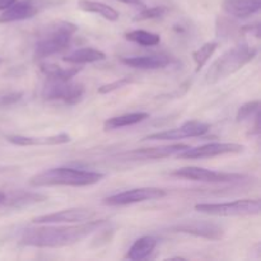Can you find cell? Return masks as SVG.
<instances>
[{"instance_id":"1","label":"cell","mask_w":261,"mask_h":261,"mask_svg":"<svg viewBox=\"0 0 261 261\" xmlns=\"http://www.w3.org/2000/svg\"><path fill=\"white\" fill-rule=\"evenodd\" d=\"M105 223L106 219H96V221L91 219L75 226L28 228L23 232L20 242L25 246L48 247V249L70 246L82 241L93 232L98 231Z\"/></svg>"},{"instance_id":"2","label":"cell","mask_w":261,"mask_h":261,"mask_svg":"<svg viewBox=\"0 0 261 261\" xmlns=\"http://www.w3.org/2000/svg\"><path fill=\"white\" fill-rule=\"evenodd\" d=\"M105 177L103 173L93 171L78 170L70 167H55L42 171L32 176L28 181L33 188L45 186H89L99 182Z\"/></svg>"},{"instance_id":"3","label":"cell","mask_w":261,"mask_h":261,"mask_svg":"<svg viewBox=\"0 0 261 261\" xmlns=\"http://www.w3.org/2000/svg\"><path fill=\"white\" fill-rule=\"evenodd\" d=\"M257 50L255 47H250L249 45H239L231 48L219 59H217L205 74L206 83L214 84L232 74L241 70L246 64L254 60Z\"/></svg>"},{"instance_id":"4","label":"cell","mask_w":261,"mask_h":261,"mask_svg":"<svg viewBox=\"0 0 261 261\" xmlns=\"http://www.w3.org/2000/svg\"><path fill=\"white\" fill-rule=\"evenodd\" d=\"M78 31V25L66 20H59L47 27L46 33L40 38L35 47V59L48 58L68 48L74 33Z\"/></svg>"},{"instance_id":"5","label":"cell","mask_w":261,"mask_h":261,"mask_svg":"<svg viewBox=\"0 0 261 261\" xmlns=\"http://www.w3.org/2000/svg\"><path fill=\"white\" fill-rule=\"evenodd\" d=\"M195 209L200 213L218 217H240L255 216L260 213L259 199H244V200L229 201V203H204L196 204Z\"/></svg>"},{"instance_id":"6","label":"cell","mask_w":261,"mask_h":261,"mask_svg":"<svg viewBox=\"0 0 261 261\" xmlns=\"http://www.w3.org/2000/svg\"><path fill=\"white\" fill-rule=\"evenodd\" d=\"M176 177L185 178V180L198 181V182L208 184H227V182H240L246 178V176L241 173H228L217 172V171L205 170L201 167H184L173 171L171 173Z\"/></svg>"},{"instance_id":"7","label":"cell","mask_w":261,"mask_h":261,"mask_svg":"<svg viewBox=\"0 0 261 261\" xmlns=\"http://www.w3.org/2000/svg\"><path fill=\"white\" fill-rule=\"evenodd\" d=\"M84 86L70 81H50L42 91L46 101H61L66 105H75L83 98Z\"/></svg>"},{"instance_id":"8","label":"cell","mask_w":261,"mask_h":261,"mask_svg":"<svg viewBox=\"0 0 261 261\" xmlns=\"http://www.w3.org/2000/svg\"><path fill=\"white\" fill-rule=\"evenodd\" d=\"M166 195H167V191L160 188H138L107 196L102 203L109 206H124L142 203V201L157 200V199L165 198Z\"/></svg>"},{"instance_id":"9","label":"cell","mask_w":261,"mask_h":261,"mask_svg":"<svg viewBox=\"0 0 261 261\" xmlns=\"http://www.w3.org/2000/svg\"><path fill=\"white\" fill-rule=\"evenodd\" d=\"M190 145L188 144H172V145H162V147L153 148H142V149H133L129 152L120 153L115 155L119 161H147V160H163V158L172 157L184 152Z\"/></svg>"},{"instance_id":"10","label":"cell","mask_w":261,"mask_h":261,"mask_svg":"<svg viewBox=\"0 0 261 261\" xmlns=\"http://www.w3.org/2000/svg\"><path fill=\"white\" fill-rule=\"evenodd\" d=\"M244 145L236 143H209L196 148H188L177 155L185 160H201V158H213L223 154H237L244 152Z\"/></svg>"},{"instance_id":"11","label":"cell","mask_w":261,"mask_h":261,"mask_svg":"<svg viewBox=\"0 0 261 261\" xmlns=\"http://www.w3.org/2000/svg\"><path fill=\"white\" fill-rule=\"evenodd\" d=\"M96 217V212L91 209L71 208L64 211L55 212V213L43 214L32 219L36 224H60V223H83L91 221Z\"/></svg>"},{"instance_id":"12","label":"cell","mask_w":261,"mask_h":261,"mask_svg":"<svg viewBox=\"0 0 261 261\" xmlns=\"http://www.w3.org/2000/svg\"><path fill=\"white\" fill-rule=\"evenodd\" d=\"M46 7L45 0H17L0 15V23H12L30 19Z\"/></svg>"},{"instance_id":"13","label":"cell","mask_w":261,"mask_h":261,"mask_svg":"<svg viewBox=\"0 0 261 261\" xmlns=\"http://www.w3.org/2000/svg\"><path fill=\"white\" fill-rule=\"evenodd\" d=\"M209 125L201 121H188L180 127L171 130H165V132L153 133V134L147 135L143 140H177L184 139V138L191 137H201L205 133H208Z\"/></svg>"},{"instance_id":"14","label":"cell","mask_w":261,"mask_h":261,"mask_svg":"<svg viewBox=\"0 0 261 261\" xmlns=\"http://www.w3.org/2000/svg\"><path fill=\"white\" fill-rule=\"evenodd\" d=\"M172 232H180V233L193 234L196 237H203L206 240H221L223 237L224 231L219 224L212 223V222L204 221H193L184 222L181 224H176L171 228Z\"/></svg>"},{"instance_id":"15","label":"cell","mask_w":261,"mask_h":261,"mask_svg":"<svg viewBox=\"0 0 261 261\" xmlns=\"http://www.w3.org/2000/svg\"><path fill=\"white\" fill-rule=\"evenodd\" d=\"M7 140L19 147H45V145H60L66 144L71 140L70 135L61 134L48 135V137H24V135H8Z\"/></svg>"},{"instance_id":"16","label":"cell","mask_w":261,"mask_h":261,"mask_svg":"<svg viewBox=\"0 0 261 261\" xmlns=\"http://www.w3.org/2000/svg\"><path fill=\"white\" fill-rule=\"evenodd\" d=\"M222 8L232 17L249 18L259 12L261 0H223Z\"/></svg>"},{"instance_id":"17","label":"cell","mask_w":261,"mask_h":261,"mask_svg":"<svg viewBox=\"0 0 261 261\" xmlns=\"http://www.w3.org/2000/svg\"><path fill=\"white\" fill-rule=\"evenodd\" d=\"M121 63L135 69H162L170 64V58L165 55H148L122 58Z\"/></svg>"},{"instance_id":"18","label":"cell","mask_w":261,"mask_h":261,"mask_svg":"<svg viewBox=\"0 0 261 261\" xmlns=\"http://www.w3.org/2000/svg\"><path fill=\"white\" fill-rule=\"evenodd\" d=\"M157 239L153 236H144L138 239L134 244L132 245V247L129 249L126 255V259L129 260H144L154 251V249L157 247Z\"/></svg>"},{"instance_id":"19","label":"cell","mask_w":261,"mask_h":261,"mask_svg":"<svg viewBox=\"0 0 261 261\" xmlns=\"http://www.w3.org/2000/svg\"><path fill=\"white\" fill-rule=\"evenodd\" d=\"M105 59H106V54L102 53V51L92 47H83L66 55L65 58H63V60L66 63L82 65V64L96 63V61L105 60Z\"/></svg>"},{"instance_id":"20","label":"cell","mask_w":261,"mask_h":261,"mask_svg":"<svg viewBox=\"0 0 261 261\" xmlns=\"http://www.w3.org/2000/svg\"><path fill=\"white\" fill-rule=\"evenodd\" d=\"M148 117H149V114H147V112H133V114L115 116L105 121L103 129L107 132V130H116L121 129V127L133 126V125H137L139 122L144 121Z\"/></svg>"},{"instance_id":"21","label":"cell","mask_w":261,"mask_h":261,"mask_svg":"<svg viewBox=\"0 0 261 261\" xmlns=\"http://www.w3.org/2000/svg\"><path fill=\"white\" fill-rule=\"evenodd\" d=\"M78 8L79 9L84 10V12L88 13H94V14H99L101 17H103L105 19L115 20L119 19L120 14L116 9H114L110 5L105 4L101 2H94V0H79L78 2Z\"/></svg>"},{"instance_id":"22","label":"cell","mask_w":261,"mask_h":261,"mask_svg":"<svg viewBox=\"0 0 261 261\" xmlns=\"http://www.w3.org/2000/svg\"><path fill=\"white\" fill-rule=\"evenodd\" d=\"M47 200V196L40 193H30V191H19L14 193L9 199H5V203L8 206L12 208H24V206L33 205V204L41 203V201Z\"/></svg>"},{"instance_id":"23","label":"cell","mask_w":261,"mask_h":261,"mask_svg":"<svg viewBox=\"0 0 261 261\" xmlns=\"http://www.w3.org/2000/svg\"><path fill=\"white\" fill-rule=\"evenodd\" d=\"M41 71L47 76L50 81H61L66 82L70 81L71 78L76 75L82 68H60V66L55 65V64H41L40 66Z\"/></svg>"},{"instance_id":"24","label":"cell","mask_w":261,"mask_h":261,"mask_svg":"<svg viewBox=\"0 0 261 261\" xmlns=\"http://www.w3.org/2000/svg\"><path fill=\"white\" fill-rule=\"evenodd\" d=\"M125 38L127 41L138 43L140 46H145V47H150V46H157L161 42V37L157 33L148 32L144 30H134L130 32L125 33Z\"/></svg>"},{"instance_id":"25","label":"cell","mask_w":261,"mask_h":261,"mask_svg":"<svg viewBox=\"0 0 261 261\" xmlns=\"http://www.w3.org/2000/svg\"><path fill=\"white\" fill-rule=\"evenodd\" d=\"M217 47H218V43L217 42H206L201 47H199L198 50L194 51L193 59L196 64V71L200 70L208 63V60L212 58Z\"/></svg>"},{"instance_id":"26","label":"cell","mask_w":261,"mask_h":261,"mask_svg":"<svg viewBox=\"0 0 261 261\" xmlns=\"http://www.w3.org/2000/svg\"><path fill=\"white\" fill-rule=\"evenodd\" d=\"M260 111V101H251V102H247V103L242 105L241 107L237 111V122H242L245 120L250 119L252 115H256L257 112Z\"/></svg>"},{"instance_id":"27","label":"cell","mask_w":261,"mask_h":261,"mask_svg":"<svg viewBox=\"0 0 261 261\" xmlns=\"http://www.w3.org/2000/svg\"><path fill=\"white\" fill-rule=\"evenodd\" d=\"M167 8L160 5V7H152V8H145L143 9L137 17L134 18V20H148V19H157V18L163 17V15L167 13Z\"/></svg>"},{"instance_id":"28","label":"cell","mask_w":261,"mask_h":261,"mask_svg":"<svg viewBox=\"0 0 261 261\" xmlns=\"http://www.w3.org/2000/svg\"><path fill=\"white\" fill-rule=\"evenodd\" d=\"M134 83V79L129 78V76H125V78H120L116 79V81L111 82V83H107L103 84L98 88V93L101 94H107V93H111V92L117 91V89H121L124 87L129 86V84Z\"/></svg>"},{"instance_id":"29","label":"cell","mask_w":261,"mask_h":261,"mask_svg":"<svg viewBox=\"0 0 261 261\" xmlns=\"http://www.w3.org/2000/svg\"><path fill=\"white\" fill-rule=\"evenodd\" d=\"M23 93L22 92H9V93L0 94V106H8V105L17 103L20 101Z\"/></svg>"},{"instance_id":"30","label":"cell","mask_w":261,"mask_h":261,"mask_svg":"<svg viewBox=\"0 0 261 261\" xmlns=\"http://www.w3.org/2000/svg\"><path fill=\"white\" fill-rule=\"evenodd\" d=\"M17 0H0V10H5L7 8H9L10 5H13Z\"/></svg>"},{"instance_id":"31","label":"cell","mask_w":261,"mask_h":261,"mask_svg":"<svg viewBox=\"0 0 261 261\" xmlns=\"http://www.w3.org/2000/svg\"><path fill=\"white\" fill-rule=\"evenodd\" d=\"M119 2L125 3V4H133V5H142V0H119Z\"/></svg>"},{"instance_id":"32","label":"cell","mask_w":261,"mask_h":261,"mask_svg":"<svg viewBox=\"0 0 261 261\" xmlns=\"http://www.w3.org/2000/svg\"><path fill=\"white\" fill-rule=\"evenodd\" d=\"M14 167H12V166H5V165H0V173L3 172H7V171H10L13 170Z\"/></svg>"},{"instance_id":"33","label":"cell","mask_w":261,"mask_h":261,"mask_svg":"<svg viewBox=\"0 0 261 261\" xmlns=\"http://www.w3.org/2000/svg\"><path fill=\"white\" fill-rule=\"evenodd\" d=\"M5 199H7V195L3 191H0V205H3L5 203Z\"/></svg>"},{"instance_id":"34","label":"cell","mask_w":261,"mask_h":261,"mask_svg":"<svg viewBox=\"0 0 261 261\" xmlns=\"http://www.w3.org/2000/svg\"><path fill=\"white\" fill-rule=\"evenodd\" d=\"M0 63H2V59H0Z\"/></svg>"}]
</instances>
